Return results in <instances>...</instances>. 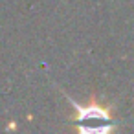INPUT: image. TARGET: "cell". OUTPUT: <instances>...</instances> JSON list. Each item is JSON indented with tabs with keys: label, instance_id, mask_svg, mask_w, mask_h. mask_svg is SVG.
<instances>
[{
	"label": "cell",
	"instance_id": "cell-1",
	"mask_svg": "<svg viewBox=\"0 0 134 134\" xmlns=\"http://www.w3.org/2000/svg\"><path fill=\"white\" fill-rule=\"evenodd\" d=\"M72 108H74V114L70 118V121L75 123V129L77 130H83V132H96V130H112L114 125H108L114 118H112V107L110 105H105V103H99L97 101V96L92 94L88 97V103L86 105H81V103H75L72 101Z\"/></svg>",
	"mask_w": 134,
	"mask_h": 134
}]
</instances>
